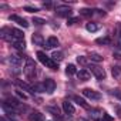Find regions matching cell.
Here are the masks:
<instances>
[{
    "label": "cell",
    "mask_w": 121,
    "mask_h": 121,
    "mask_svg": "<svg viewBox=\"0 0 121 121\" xmlns=\"http://www.w3.org/2000/svg\"><path fill=\"white\" fill-rule=\"evenodd\" d=\"M37 57H39V60H40V63L44 64L46 67L53 69V70H57V69H58V64L54 61L51 57H48L44 51H37Z\"/></svg>",
    "instance_id": "cell-1"
},
{
    "label": "cell",
    "mask_w": 121,
    "mask_h": 121,
    "mask_svg": "<svg viewBox=\"0 0 121 121\" xmlns=\"http://www.w3.org/2000/svg\"><path fill=\"white\" fill-rule=\"evenodd\" d=\"M23 71H24L26 77L30 78V80H33V78L37 76V67H36V63L33 61L31 58H27V60H26V66H24Z\"/></svg>",
    "instance_id": "cell-2"
},
{
    "label": "cell",
    "mask_w": 121,
    "mask_h": 121,
    "mask_svg": "<svg viewBox=\"0 0 121 121\" xmlns=\"http://www.w3.org/2000/svg\"><path fill=\"white\" fill-rule=\"evenodd\" d=\"M88 71H90L95 78H98V80H104V78H105V71H104V69H101V67L97 66V64H90V66H88Z\"/></svg>",
    "instance_id": "cell-3"
},
{
    "label": "cell",
    "mask_w": 121,
    "mask_h": 121,
    "mask_svg": "<svg viewBox=\"0 0 121 121\" xmlns=\"http://www.w3.org/2000/svg\"><path fill=\"white\" fill-rule=\"evenodd\" d=\"M83 95L87 97V98H90V100H100L101 98V94L98 91L93 90V88H84L83 90Z\"/></svg>",
    "instance_id": "cell-4"
},
{
    "label": "cell",
    "mask_w": 121,
    "mask_h": 121,
    "mask_svg": "<svg viewBox=\"0 0 121 121\" xmlns=\"http://www.w3.org/2000/svg\"><path fill=\"white\" fill-rule=\"evenodd\" d=\"M71 13H73L71 9L67 7V6H58V7L56 9V14L60 16V17H70Z\"/></svg>",
    "instance_id": "cell-5"
},
{
    "label": "cell",
    "mask_w": 121,
    "mask_h": 121,
    "mask_svg": "<svg viewBox=\"0 0 121 121\" xmlns=\"http://www.w3.org/2000/svg\"><path fill=\"white\" fill-rule=\"evenodd\" d=\"M0 36H2V39L13 43L14 39H13V34H12V29H7V27H3L2 30H0Z\"/></svg>",
    "instance_id": "cell-6"
},
{
    "label": "cell",
    "mask_w": 121,
    "mask_h": 121,
    "mask_svg": "<svg viewBox=\"0 0 121 121\" xmlns=\"http://www.w3.org/2000/svg\"><path fill=\"white\" fill-rule=\"evenodd\" d=\"M43 84H44V90H46L47 94H51V93L56 90V83H54V80H51V78H47Z\"/></svg>",
    "instance_id": "cell-7"
},
{
    "label": "cell",
    "mask_w": 121,
    "mask_h": 121,
    "mask_svg": "<svg viewBox=\"0 0 121 121\" xmlns=\"http://www.w3.org/2000/svg\"><path fill=\"white\" fill-rule=\"evenodd\" d=\"M10 20L16 22L19 26H22V27H24V29H27V27H29V23H27V20H26V19H23V17H20V16H17V14H13V16H10Z\"/></svg>",
    "instance_id": "cell-8"
},
{
    "label": "cell",
    "mask_w": 121,
    "mask_h": 121,
    "mask_svg": "<svg viewBox=\"0 0 121 121\" xmlns=\"http://www.w3.org/2000/svg\"><path fill=\"white\" fill-rule=\"evenodd\" d=\"M44 44H46L44 47H47V48H54V47H58L60 41H58V39H57V37L51 36V37H48V39L46 40V43H44Z\"/></svg>",
    "instance_id": "cell-9"
},
{
    "label": "cell",
    "mask_w": 121,
    "mask_h": 121,
    "mask_svg": "<svg viewBox=\"0 0 121 121\" xmlns=\"http://www.w3.org/2000/svg\"><path fill=\"white\" fill-rule=\"evenodd\" d=\"M63 110H64V112L69 115H71V114H74V111H76V108H74V105H73V103H70L69 100H64L63 101Z\"/></svg>",
    "instance_id": "cell-10"
},
{
    "label": "cell",
    "mask_w": 121,
    "mask_h": 121,
    "mask_svg": "<svg viewBox=\"0 0 121 121\" xmlns=\"http://www.w3.org/2000/svg\"><path fill=\"white\" fill-rule=\"evenodd\" d=\"M77 77H78V80H81V81H87V80H90L91 73H90L87 69H81L80 71H77Z\"/></svg>",
    "instance_id": "cell-11"
},
{
    "label": "cell",
    "mask_w": 121,
    "mask_h": 121,
    "mask_svg": "<svg viewBox=\"0 0 121 121\" xmlns=\"http://www.w3.org/2000/svg\"><path fill=\"white\" fill-rule=\"evenodd\" d=\"M29 121H46L44 115L39 111H31L29 114Z\"/></svg>",
    "instance_id": "cell-12"
},
{
    "label": "cell",
    "mask_w": 121,
    "mask_h": 121,
    "mask_svg": "<svg viewBox=\"0 0 121 121\" xmlns=\"http://www.w3.org/2000/svg\"><path fill=\"white\" fill-rule=\"evenodd\" d=\"M2 108H3V111H4L6 114H9L10 117H12V115H16V112H17V110H16L14 107L9 105L6 101H3V103H2Z\"/></svg>",
    "instance_id": "cell-13"
},
{
    "label": "cell",
    "mask_w": 121,
    "mask_h": 121,
    "mask_svg": "<svg viewBox=\"0 0 121 121\" xmlns=\"http://www.w3.org/2000/svg\"><path fill=\"white\" fill-rule=\"evenodd\" d=\"M9 61H10L12 67H19V69H20V66H22V58H20L19 56H16V54H12V56H10Z\"/></svg>",
    "instance_id": "cell-14"
},
{
    "label": "cell",
    "mask_w": 121,
    "mask_h": 121,
    "mask_svg": "<svg viewBox=\"0 0 121 121\" xmlns=\"http://www.w3.org/2000/svg\"><path fill=\"white\" fill-rule=\"evenodd\" d=\"M46 111L47 112H50L53 117H57V118H61V112H60V110L57 108V107H53V105H48V107H46Z\"/></svg>",
    "instance_id": "cell-15"
},
{
    "label": "cell",
    "mask_w": 121,
    "mask_h": 121,
    "mask_svg": "<svg viewBox=\"0 0 121 121\" xmlns=\"http://www.w3.org/2000/svg\"><path fill=\"white\" fill-rule=\"evenodd\" d=\"M31 41L34 43V46H43L44 44V40H43V36L39 34V33H34L33 37H31Z\"/></svg>",
    "instance_id": "cell-16"
},
{
    "label": "cell",
    "mask_w": 121,
    "mask_h": 121,
    "mask_svg": "<svg viewBox=\"0 0 121 121\" xmlns=\"http://www.w3.org/2000/svg\"><path fill=\"white\" fill-rule=\"evenodd\" d=\"M73 101H74V103H77L78 105H81L83 108H88V104H87V101H86L83 97H80V95H73Z\"/></svg>",
    "instance_id": "cell-17"
},
{
    "label": "cell",
    "mask_w": 121,
    "mask_h": 121,
    "mask_svg": "<svg viewBox=\"0 0 121 121\" xmlns=\"http://www.w3.org/2000/svg\"><path fill=\"white\" fill-rule=\"evenodd\" d=\"M88 58L91 60V61H94V63H101L103 60H104V57L101 54H98V53H90Z\"/></svg>",
    "instance_id": "cell-18"
},
{
    "label": "cell",
    "mask_w": 121,
    "mask_h": 121,
    "mask_svg": "<svg viewBox=\"0 0 121 121\" xmlns=\"http://www.w3.org/2000/svg\"><path fill=\"white\" fill-rule=\"evenodd\" d=\"M95 43L97 44H100V46H110L111 44V39L110 37H98V39H95Z\"/></svg>",
    "instance_id": "cell-19"
},
{
    "label": "cell",
    "mask_w": 121,
    "mask_h": 121,
    "mask_svg": "<svg viewBox=\"0 0 121 121\" xmlns=\"http://www.w3.org/2000/svg\"><path fill=\"white\" fill-rule=\"evenodd\" d=\"M16 84H17L20 88H23V90H26V91H29V93H31V94H34V90H33V87L27 86L26 83H23V81H20V80H16Z\"/></svg>",
    "instance_id": "cell-20"
},
{
    "label": "cell",
    "mask_w": 121,
    "mask_h": 121,
    "mask_svg": "<svg viewBox=\"0 0 121 121\" xmlns=\"http://www.w3.org/2000/svg\"><path fill=\"white\" fill-rule=\"evenodd\" d=\"M12 34H13V39H14V40H24L23 31H20V30H17V29H12Z\"/></svg>",
    "instance_id": "cell-21"
},
{
    "label": "cell",
    "mask_w": 121,
    "mask_h": 121,
    "mask_svg": "<svg viewBox=\"0 0 121 121\" xmlns=\"http://www.w3.org/2000/svg\"><path fill=\"white\" fill-rule=\"evenodd\" d=\"M12 44H13V47L17 48V50H24V48H26V43H24V40H14Z\"/></svg>",
    "instance_id": "cell-22"
},
{
    "label": "cell",
    "mask_w": 121,
    "mask_h": 121,
    "mask_svg": "<svg viewBox=\"0 0 121 121\" xmlns=\"http://www.w3.org/2000/svg\"><path fill=\"white\" fill-rule=\"evenodd\" d=\"M86 29H87V31L94 33V31H97V30L100 29V26H98L97 23H87V24H86Z\"/></svg>",
    "instance_id": "cell-23"
},
{
    "label": "cell",
    "mask_w": 121,
    "mask_h": 121,
    "mask_svg": "<svg viewBox=\"0 0 121 121\" xmlns=\"http://www.w3.org/2000/svg\"><path fill=\"white\" fill-rule=\"evenodd\" d=\"M111 73H112L114 78H121V67H118V66L111 67Z\"/></svg>",
    "instance_id": "cell-24"
},
{
    "label": "cell",
    "mask_w": 121,
    "mask_h": 121,
    "mask_svg": "<svg viewBox=\"0 0 121 121\" xmlns=\"http://www.w3.org/2000/svg\"><path fill=\"white\" fill-rule=\"evenodd\" d=\"M115 46L118 50H121V29H118L115 33Z\"/></svg>",
    "instance_id": "cell-25"
},
{
    "label": "cell",
    "mask_w": 121,
    "mask_h": 121,
    "mask_svg": "<svg viewBox=\"0 0 121 121\" xmlns=\"http://www.w3.org/2000/svg\"><path fill=\"white\" fill-rule=\"evenodd\" d=\"M51 58L54 60L56 63L61 61V60H63V53H61V51H54V53H53V56H51Z\"/></svg>",
    "instance_id": "cell-26"
},
{
    "label": "cell",
    "mask_w": 121,
    "mask_h": 121,
    "mask_svg": "<svg viewBox=\"0 0 121 121\" xmlns=\"http://www.w3.org/2000/svg\"><path fill=\"white\" fill-rule=\"evenodd\" d=\"M66 73H67L69 76H73V74H76V73H77V69H76V66H74V64H67V67H66Z\"/></svg>",
    "instance_id": "cell-27"
},
{
    "label": "cell",
    "mask_w": 121,
    "mask_h": 121,
    "mask_svg": "<svg viewBox=\"0 0 121 121\" xmlns=\"http://www.w3.org/2000/svg\"><path fill=\"white\" fill-rule=\"evenodd\" d=\"M80 14L84 16V17H90V16L94 14V10H91V9H81L80 10Z\"/></svg>",
    "instance_id": "cell-28"
},
{
    "label": "cell",
    "mask_w": 121,
    "mask_h": 121,
    "mask_svg": "<svg viewBox=\"0 0 121 121\" xmlns=\"http://www.w3.org/2000/svg\"><path fill=\"white\" fill-rule=\"evenodd\" d=\"M90 114H91V117H94L95 120H97V117H98L100 114H101V115H104V112H103L101 110H97V108H93V110L90 111Z\"/></svg>",
    "instance_id": "cell-29"
},
{
    "label": "cell",
    "mask_w": 121,
    "mask_h": 121,
    "mask_svg": "<svg viewBox=\"0 0 121 121\" xmlns=\"http://www.w3.org/2000/svg\"><path fill=\"white\" fill-rule=\"evenodd\" d=\"M33 23H34V24H37V26H43V24L46 23V20L39 19V17H34V19H33Z\"/></svg>",
    "instance_id": "cell-30"
},
{
    "label": "cell",
    "mask_w": 121,
    "mask_h": 121,
    "mask_svg": "<svg viewBox=\"0 0 121 121\" xmlns=\"http://www.w3.org/2000/svg\"><path fill=\"white\" fill-rule=\"evenodd\" d=\"M24 10H26V12H29V13L39 12V9H37V7H31V6H26V7H24Z\"/></svg>",
    "instance_id": "cell-31"
},
{
    "label": "cell",
    "mask_w": 121,
    "mask_h": 121,
    "mask_svg": "<svg viewBox=\"0 0 121 121\" xmlns=\"http://www.w3.org/2000/svg\"><path fill=\"white\" fill-rule=\"evenodd\" d=\"M16 94H17V95H19L22 100H27V94H24L22 90H17V91H16Z\"/></svg>",
    "instance_id": "cell-32"
},
{
    "label": "cell",
    "mask_w": 121,
    "mask_h": 121,
    "mask_svg": "<svg viewBox=\"0 0 121 121\" xmlns=\"http://www.w3.org/2000/svg\"><path fill=\"white\" fill-rule=\"evenodd\" d=\"M111 94H112V95H115L117 98H120V100H121V91H120V90H112V91H111Z\"/></svg>",
    "instance_id": "cell-33"
},
{
    "label": "cell",
    "mask_w": 121,
    "mask_h": 121,
    "mask_svg": "<svg viewBox=\"0 0 121 121\" xmlns=\"http://www.w3.org/2000/svg\"><path fill=\"white\" fill-rule=\"evenodd\" d=\"M78 20H80L78 17H71V19H69V23H67V24H76Z\"/></svg>",
    "instance_id": "cell-34"
},
{
    "label": "cell",
    "mask_w": 121,
    "mask_h": 121,
    "mask_svg": "<svg viewBox=\"0 0 121 121\" xmlns=\"http://www.w3.org/2000/svg\"><path fill=\"white\" fill-rule=\"evenodd\" d=\"M77 61H78L80 64H86V58H84V57H77Z\"/></svg>",
    "instance_id": "cell-35"
},
{
    "label": "cell",
    "mask_w": 121,
    "mask_h": 121,
    "mask_svg": "<svg viewBox=\"0 0 121 121\" xmlns=\"http://www.w3.org/2000/svg\"><path fill=\"white\" fill-rule=\"evenodd\" d=\"M112 57H115V58L121 60V53H114V56H112Z\"/></svg>",
    "instance_id": "cell-36"
},
{
    "label": "cell",
    "mask_w": 121,
    "mask_h": 121,
    "mask_svg": "<svg viewBox=\"0 0 121 121\" xmlns=\"http://www.w3.org/2000/svg\"><path fill=\"white\" fill-rule=\"evenodd\" d=\"M2 121H14V120H12V118H10V120H7V118H6V115H3V117H2Z\"/></svg>",
    "instance_id": "cell-37"
},
{
    "label": "cell",
    "mask_w": 121,
    "mask_h": 121,
    "mask_svg": "<svg viewBox=\"0 0 121 121\" xmlns=\"http://www.w3.org/2000/svg\"><path fill=\"white\" fill-rule=\"evenodd\" d=\"M77 121H87V120H84V118H78Z\"/></svg>",
    "instance_id": "cell-38"
},
{
    "label": "cell",
    "mask_w": 121,
    "mask_h": 121,
    "mask_svg": "<svg viewBox=\"0 0 121 121\" xmlns=\"http://www.w3.org/2000/svg\"><path fill=\"white\" fill-rule=\"evenodd\" d=\"M95 121H104V120H103V118H97Z\"/></svg>",
    "instance_id": "cell-39"
}]
</instances>
